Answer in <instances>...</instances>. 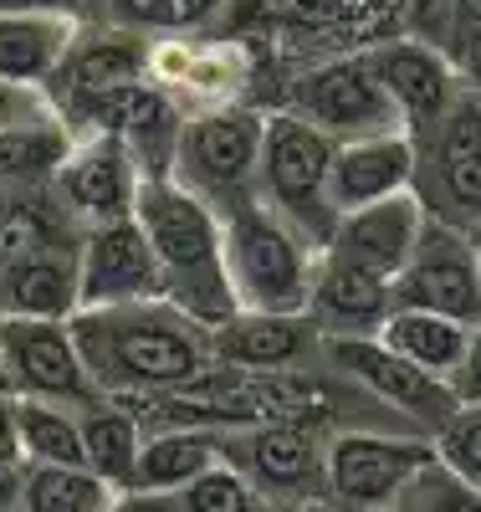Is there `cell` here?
<instances>
[{
    "label": "cell",
    "instance_id": "6da1fadb",
    "mask_svg": "<svg viewBox=\"0 0 481 512\" xmlns=\"http://www.w3.org/2000/svg\"><path fill=\"white\" fill-rule=\"evenodd\" d=\"M87 374L103 395H159L190 390L221 369L215 333L190 318L174 297H139V303L82 308L72 318Z\"/></svg>",
    "mask_w": 481,
    "mask_h": 512
},
{
    "label": "cell",
    "instance_id": "7a4b0ae2",
    "mask_svg": "<svg viewBox=\"0 0 481 512\" xmlns=\"http://www.w3.org/2000/svg\"><path fill=\"white\" fill-rule=\"evenodd\" d=\"M134 216L159 251L164 297H174L210 333L231 323L241 303H236V287L226 272V216L221 210L200 200L195 190H185L174 175H144Z\"/></svg>",
    "mask_w": 481,
    "mask_h": 512
},
{
    "label": "cell",
    "instance_id": "3957f363",
    "mask_svg": "<svg viewBox=\"0 0 481 512\" xmlns=\"http://www.w3.org/2000/svg\"><path fill=\"white\" fill-rule=\"evenodd\" d=\"M323 246L261 195L226 210V272L251 313H308Z\"/></svg>",
    "mask_w": 481,
    "mask_h": 512
},
{
    "label": "cell",
    "instance_id": "277c9868",
    "mask_svg": "<svg viewBox=\"0 0 481 512\" xmlns=\"http://www.w3.org/2000/svg\"><path fill=\"white\" fill-rule=\"evenodd\" d=\"M261 144H267V108H256V103L251 108L246 103L195 108L180 123L169 175L226 216V210L256 195Z\"/></svg>",
    "mask_w": 481,
    "mask_h": 512
},
{
    "label": "cell",
    "instance_id": "5b68a950",
    "mask_svg": "<svg viewBox=\"0 0 481 512\" xmlns=\"http://www.w3.org/2000/svg\"><path fill=\"white\" fill-rule=\"evenodd\" d=\"M338 139L323 134L318 123H308L292 108L267 113V144H261V175L256 195L272 210H282L287 221H297L318 246H328L338 210L328 200V175H333Z\"/></svg>",
    "mask_w": 481,
    "mask_h": 512
},
{
    "label": "cell",
    "instance_id": "8992f818",
    "mask_svg": "<svg viewBox=\"0 0 481 512\" xmlns=\"http://www.w3.org/2000/svg\"><path fill=\"white\" fill-rule=\"evenodd\" d=\"M282 108L302 113L333 139H364V134L405 128L395 98H389V88H384V77L369 62V47L328 52V57L302 62L287 77V103Z\"/></svg>",
    "mask_w": 481,
    "mask_h": 512
},
{
    "label": "cell",
    "instance_id": "52a82bcc",
    "mask_svg": "<svg viewBox=\"0 0 481 512\" xmlns=\"http://www.w3.org/2000/svg\"><path fill=\"white\" fill-rule=\"evenodd\" d=\"M415 139V195L430 221L471 231L481 221V93H461Z\"/></svg>",
    "mask_w": 481,
    "mask_h": 512
},
{
    "label": "cell",
    "instance_id": "ba28073f",
    "mask_svg": "<svg viewBox=\"0 0 481 512\" xmlns=\"http://www.w3.org/2000/svg\"><path fill=\"white\" fill-rule=\"evenodd\" d=\"M441 456L420 431H333L328 436V497L338 512L400 507L410 482Z\"/></svg>",
    "mask_w": 481,
    "mask_h": 512
},
{
    "label": "cell",
    "instance_id": "9c48e42d",
    "mask_svg": "<svg viewBox=\"0 0 481 512\" xmlns=\"http://www.w3.org/2000/svg\"><path fill=\"white\" fill-rule=\"evenodd\" d=\"M328 436L318 425L267 420L226 431V461L241 466L261 502H333L328 497Z\"/></svg>",
    "mask_w": 481,
    "mask_h": 512
},
{
    "label": "cell",
    "instance_id": "30bf717a",
    "mask_svg": "<svg viewBox=\"0 0 481 512\" xmlns=\"http://www.w3.org/2000/svg\"><path fill=\"white\" fill-rule=\"evenodd\" d=\"M328 364L348 379H359L369 395H379L389 410H400L425 436H441L446 420L461 410V395L451 379H435L405 354H395L379 333L369 338H328Z\"/></svg>",
    "mask_w": 481,
    "mask_h": 512
},
{
    "label": "cell",
    "instance_id": "8fae6325",
    "mask_svg": "<svg viewBox=\"0 0 481 512\" xmlns=\"http://www.w3.org/2000/svg\"><path fill=\"white\" fill-rule=\"evenodd\" d=\"M139 190H144V164L118 134H77L67 164L47 185V195L67 210L82 231L134 216Z\"/></svg>",
    "mask_w": 481,
    "mask_h": 512
},
{
    "label": "cell",
    "instance_id": "7c38bea8",
    "mask_svg": "<svg viewBox=\"0 0 481 512\" xmlns=\"http://www.w3.org/2000/svg\"><path fill=\"white\" fill-rule=\"evenodd\" d=\"M0 359L11 369L16 395L67 400V405L103 395L87 374L72 318H0Z\"/></svg>",
    "mask_w": 481,
    "mask_h": 512
},
{
    "label": "cell",
    "instance_id": "4fadbf2b",
    "mask_svg": "<svg viewBox=\"0 0 481 512\" xmlns=\"http://www.w3.org/2000/svg\"><path fill=\"white\" fill-rule=\"evenodd\" d=\"M395 303L446 313L466 328L481 323V256L461 226H446V221L425 226L410 267L395 277Z\"/></svg>",
    "mask_w": 481,
    "mask_h": 512
},
{
    "label": "cell",
    "instance_id": "5bb4252c",
    "mask_svg": "<svg viewBox=\"0 0 481 512\" xmlns=\"http://www.w3.org/2000/svg\"><path fill=\"white\" fill-rule=\"evenodd\" d=\"M149 67H154V41L139 26H123L108 16H82L47 98L57 103V113H67L82 98H98L134 77H149Z\"/></svg>",
    "mask_w": 481,
    "mask_h": 512
},
{
    "label": "cell",
    "instance_id": "9a60e30c",
    "mask_svg": "<svg viewBox=\"0 0 481 512\" xmlns=\"http://www.w3.org/2000/svg\"><path fill=\"white\" fill-rule=\"evenodd\" d=\"M82 267V308H113L139 303V297H164V267L139 216L87 226L77 246Z\"/></svg>",
    "mask_w": 481,
    "mask_h": 512
},
{
    "label": "cell",
    "instance_id": "2e32d148",
    "mask_svg": "<svg viewBox=\"0 0 481 512\" xmlns=\"http://www.w3.org/2000/svg\"><path fill=\"white\" fill-rule=\"evenodd\" d=\"M369 62L384 77V88H389V98H395L410 134L430 128L466 93L451 52L435 47V41H425V36H415V31H389V36L369 41Z\"/></svg>",
    "mask_w": 481,
    "mask_h": 512
},
{
    "label": "cell",
    "instance_id": "e0dca14e",
    "mask_svg": "<svg viewBox=\"0 0 481 512\" xmlns=\"http://www.w3.org/2000/svg\"><path fill=\"white\" fill-rule=\"evenodd\" d=\"M215 359L241 374H282L328 364V333L308 313H251L241 308L215 328Z\"/></svg>",
    "mask_w": 481,
    "mask_h": 512
},
{
    "label": "cell",
    "instance_id": "ac0fdd59",
    "mask_svg": "<svg viewBox=\"0 0 481 512\" xmlns=\"http://www.w3.org/2000/svg\"><path fill=\"white\" fill-rule=\"evenodd\" d=\"M395 277H384L364 262L328 251L318 256V277H313V297H308V318L328 333V338H369L384 328V318L395 313Z\"/></svg>",
    "mask_w": 481,
    "mask_h": 512
},
{
    "label": "cell",
    "instance_id": "d6986e66",
    "mask_svg": "<svg viewBox=\"0 0 481 512\" xmlns=\"http://www.w3.org/2000/svg\"><path fill=\"white\" fill-rule=\"evenodd\" d=\"M425 226H430V210L420 205L415 190H405V195H389L359 210H343L328 236V251L348 256V262H364L384 277H400L410 267Z\"/></svg>",
    "mask_w": 481,
    "mask_h": 512
},
{
    "label": "cell",
    "instance_id": "ffe728a7",
    "mask_svg": "<svg viewBox=\"0 0 481 512\" xmlns=\"http://www.w3.org/2000/svg\"><path fill=\"white\" fill-rule=\"evenodd\" d=\"M77 246L52 241L6 256L0 262V318H77L82 313Z\"/></svg>",
    "mask_w": 481,
    "mask_h": 512
},
{
    "label": "cell",
    "instance_id": "44dd1931",
    "mask_svg": "<svg viewBox=\"0 0 481 512\" xmlns=\"http://www.w3.org/2000/svg\"><path fill=\"white\" fill-rule=\"evenodd\" d=\"M415 190V139L410 128H389V134H364V139H338L333 175H328V200L333 210H359L389 195Z\"/></svg>",
    "mask_w": 481,
    "mask_h": 512
},
{
    "label": "cell",
    "instance_id": "7402d4cb",
    "mask_svg": "<svg viewBox=\"0 0 481 512\" xmlns=\"http://www.w3.org/2000/svg\"><path fill=\"white\" fill-rule=\"evenodd\" d=\"M77 26L72 11H0V77L47 93Z\"/></svg>",
    "mask_w": 481,
    "mask_h": 512
},
{
    "label": "cell",
    "instance_id": "603a6c76",
    "mask_svg": "<svg viewBox=\"0 0 481 512\" xmlns=\"http://www.w3.org/2000/svg\"><path fill=\"white\" fill-rule=\"evenodd\" d=\"M77 144V128L47 108L26 123L0 128V195H41Z\"/></svg>",
    "mask_w": 481,
    "mask_h": 512
},
{
    "label": "cell",
    "instance_id": "cb8c5ba5",
    "mask_svg": "<svg viewBox=\"0 0 481 512\" xmlns=\"http://www.w3.org/2000/svg\"><path fill=\"white\" fill-rule=\"evenodd\" d=\"M215 461H226V431H210V425H164V431L144 436L134 492H185Z\"/></svg>",
    "mask_w": 481,
    "mask_h": 512
},
{
    "label": "cell",
    "instance_id": "d4e9b609",
    "mask_svg": "<svg viewBox=\"0 0 481 512\" xmlns=\"http://www.w3.org/2000/svg\"><path fill=\"white\" fill-rule=\"evenodd\" d=\"M82 415V446H87V466L118 492H134V472H139V451H144V420L128 410L118 395H93L77 405Z\"/></svg>",
    "mask_w": 481,
    "mask_h": 512
},
{
    "label": "cell",
    "instance_id": "484cf974",
    "mask_svg": "<svg viewBox=\"0 0 481 512\" xmlns=\"http://www.w3.org/2000/svg\"><path fill=\"white\" fill-rule=\"evenodd\" d=\"M379 338L395 354H405L410 364H420L425 374L456 379V369L466 359V344H471V328L446 318V313H430V308H395L384 318Z\"/></svg>",
    "mask_w": 481,
    "mask_h": 512
},
{
    "label": "cell",
    "instance_id": "4316f807",
    "mask_svg": "<svg viewBox=\"0 0 481 512\" xmlns=\"http://www.w3.org/2000/svg\"><path fill=\"white\" fill-rule=\"evenodd\" d=\"M21 456L31 466H87L77 405L21 395Z\"/></svg>",
    "mask_w": 481,
    "mask_h": 512
},
{
    "label": "cell",
    "instance_id": "83f0119b",
    "mask_svg": "<svg viewBox=\"0 0 481 512\" xmlns=\"http://www.w3.org/2000/svg\"><path fill=\"white\" fill-rule=\"evenodd\" d=\"M123 492L108 487L93 466H31L21 512H113Z\"/></svg>",
    "mask_w": 481,
    "mask_h": 512
},
{
    "label": "cell",
    "instance_id": "f1b7e54d",
    "mask_svg": "<svg viewBox=\"0 0 481 512\" xmlns=\"http://www.w3.org/2000/svg\"><path fill=\"white\" fill-rule=\"evenodd\" d=\"M108 11H87V16H108L139 31H190L200 21H210L226 0H103Z\"/></svg>",
    "mask_w": 481,
    "mask_h": 512
},
{
    "label": "cell",
    "instance_id": "f546056e",
    "mask_svg": "<svg viewBox=\"0 0 481 512\" xmlns=\"http://www.w3.org/2000/svg\"><path fill=\"white\" fill-rule=\"evenodd\" d=\"M180 502H185V512H261V492L231 461H215L205 477H195L180 492Z\"/></svg>",
    "mask_w": 481,
    "mask_h": 512
},
{
    "label": "cell",
    "instance_id": "4dcf8cb0",
    "mask_svg": "<svg viewBox=\"0 0 481 512\" xmlns=\"http://www.w3.org/2000/svg\"><path fill=\"white\" fill-rule=\"evenodd\" d=\"M400 512H481V492L435 456L425 472L410 482V492L400 497Z\"/></svg>",
    "mask_w": 481,
    "mask_h": 512
},
{
    "label": "cell",
    "instance_id": "1f68e13d",
    "mask_svg": "<svg viewBox=\"0 0 481 512\" xmlns=\"http://www.w3.org/2000/svg\"><path fill=\"white\" fill-rule=\"evenodd\" d=\"M435 451H441V461L456 477H466L481 492V405H461L446 420V431L435 436Z\"/></svg>",
    "mask_w": 481,
    "mask_h": 512
},
{
    "label": "cell",
    "instance_id": "d6a6232c",
    "mask_svg": "<svg viewBox=\"0 0 481 512\" xmlns=\"http://www.w3.org/2000/svg\"><path fill=\"white\" fill-rule=\"evenodd\" d=\"M47 108H57V103L41 93V88H21V82H6V77H0V128L26 123V118L47 113Z\"/></svg>",
    "mask_w": 481,
    "mask_h": 512
},
{
    "label": "cell",
    "instance_id": "836d02e7",
    "mask_svg": "<svg viewBox=\"0 0 481 512\" xmlns=\"http://www.w3.org/2000/svg\"><path fill=\"white\" fill-rule=\"evenodd\" d=\"M446 52H451V62H456V72H461L466 88H471V93H481V26L461 31Z\"/></svg>",
    "mask_w": 481,
    "mask_h": 512
},
{
    "label": "cell",
    "instance_id": "e575fe53",
    "mask_svg": "<svg viewBox=\"0 0 481 512\" xmlns=\"http://www.w3.org/2000/svg\"><path fill=\"white\" fill-rule=\"evenodd\" d=\"M456 395H461V405H481V323L471 328V344H466V359H461V369H456Z\"/></svg>",
    "mask_w": 481,
    "mask_h": 512
},
{
    "label": "cell",
    "instance_id": "d590c367",
    "mask_svg": "<svg viewBox=\"0 0 481 512\" xmlns=\"http://www.w3.org/2000/svg\"><path fill=\"white\" fill-rule=\"evenodd\" d=\"M26 456H0V512H21V492H26Z\"/></svg>",
    "mask_w": 481,
    "mask_h": 512
},
{
    "label": "cell",
    "instance_id": "8d00e7d4",
    "mask_svg": "<svg viewBox=\"0 0 481 512\" xmlns=\"http://www.w3.org/2000/svg\"><path fill=\"white\" fill-rule=\"evenodd\" d=\"M0 456H21V395L0 390Z\"/></svg>",
    "mask_w": 481,
    "mask_h": 512
},
{
    "label": "cell",
    "instance_id": "74e56055",
    "mask_svg": "<svg viewBox=\"0 0 481 512\" xmlns=\"http://www.w3.org/2000/svg\"><path fill=\"white\" fill-rule=\"evenodd\" d=\"M113 512H185L180 492H123Z\"/></svg>",
    "mask_w": 481,
    "mask_h": 512
},
{
    "label": "cell",
    "instance_id": "f35d334b",
    "mask_svg": "<svg viewBox=\"0 0 481 512\" xmlns=\"http://www.w3.org/2000/svg\"><path fill=\"white\" fill-rule=\"evenodd\" d=\"M471 26H481V0H451V31H446V47H451L461 31H471Z\"/></svg>",
    "mask_w": 481,
    "mask_h": 512
},
{
    "label": "cell",
    "instance_id": "ab89813d",
    "mask_svg": "<svg viewBox=\"0 0 481 512\" xmlns=\"http://www.w3.org/2000/svg\"><path fill=\"white\" fill-rule=\"evenodd\" d=\"M261 512H338L333 502H261Z\"/></svg>",
    "mask_w": 481,
    "mask_h": 512
},
{
    "label": "cell",
    "instance_id": "60d3db41",
    "mask_svg": "<svg viewBox=\"0 0 481 512\" xmlns=\"http://www.w3.org/2000/svg\"><path fill=\"white\" fill-rule=\"evenodd\" d=\"M466 236H471V246H476V256H481V221H476V226H471Z\"/></svg>",
    "mask_w": 481,
    "mask_h": 512
},
{
    "label": "cell",
    "instance_id": "b9f144b4",
    "mask_svg": "<svg viewBox=\"0 0 481 512\" xmlns=\"http://www.w3.org/2000/svg\"><path fill=\"white\" fill-rule=\"evenodd\" d=\"M384 512H400V507H384Z\"/></svg>",
    "mask_w": 481,
    "mask_h": 512
}]
</instances>
